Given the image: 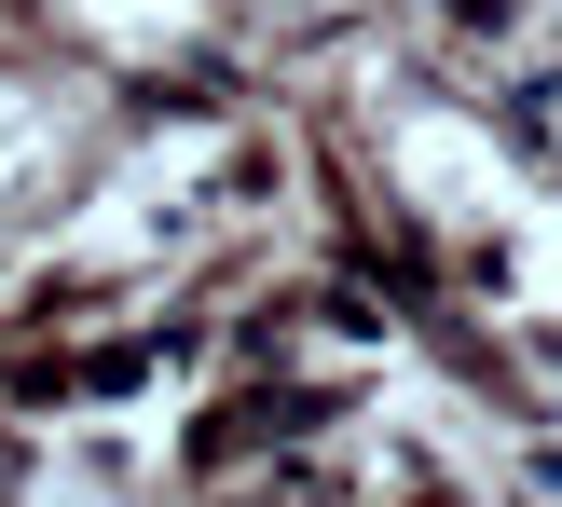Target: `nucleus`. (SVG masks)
<instances>
[{
    "mask_svg": "<svg viewBox=\"0 0 562 507\" xmlns=\"http://www.w3.org/2000/svg\"><path fill=\"white\" fill-rule=\"evenodd\" d=\"M521 302L562 316V219H521Z\"/></svg>",
    "mask_w": 562,
    "mask_h": 507,
    "instance_id": "nucleus-3",
    "label": "nucleus"
},
{
    "mask_svg": "<svg viewBox=\"0 0 562 507\" xmlns=\"http://www.w3.org/2000/svg\"><path fill=\"white\" fill-rule=\"evenodd\" d=\"M192 0H82V27H110V42H179Z\"/></svg>",
    "mask_w": 562,
    "mask_h": 507,
    "instance_id": "nucleus-2",
    "label": "nucleus"
},
{
    "mask_svg": "<svg viewBox=\"0 0 562 507\" xmlns=\"http://www.w3.org/2000/svg\"><path fill=\"white\" fill-rule=\"evenodd\" d=\"M412 192H439L453 219H536V206H521V179H508L467 124H412Z\"/></svg>",
    "mask_w": 562,
    "mask_h": 507,
    "instance_id": "nucleus-1",
    "label": "nucleus"
}]
</instances>
